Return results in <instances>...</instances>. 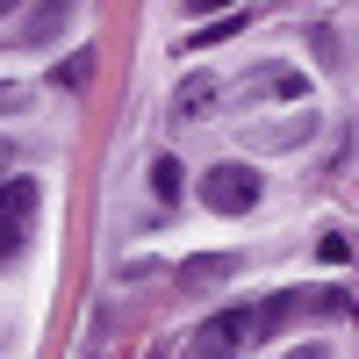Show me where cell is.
Returning <instances> with one entry per match:
<instances>
[{"label":"cell","mask_w":359,"mask_h":359,"mask_svg":"<svg viewBox=\"0 0 359 359\" xmlns=\"http://www.w3.org/2000/svg\"><path fill=\"white\" fill-rule=\"evenodd\" d=\"M201 201L216 208V216H245V208L259 201V172L245 158H223V165H208L201 172Z\"/></svg>","instance_id":"6da1fadb"},{"label":"cell","mask_w":359,"mask_h":359,"mask_svg":"<svg viewBox=\"0 0 359 359\" xmlns=\"http://www.w3.org/2000/svg\"><path fill=\"white\" fill-rule=\"evenodd\" d=\"M252 338H259V309H216L194 331V359H237Z\"/></svg>","instance_id":"7a4b0ae2"},{"label":"cell","mask_w":359,"mask_h":359,"mask_svg":"<svg viewBox=\"0 0 359 359\" xmlns=\"http://www.w3.org/2000/svg\"><path fill=\"white\" fill-rule=\"evenodd\" d=\"M29 216H36V180H0V259L22 252Z\"/></svg>","instance_id":"3957f363"},{"label":"cell","mask_w":359,"mask_h":359,"mask_svg":"<svg viewBox=\"0 0 359 359\" xmlns=\"http://www.w3.org/2000/svg\"><path fill=\"white\" fill-rule=\"evenodd\" d=\"M216 101H223V79H208V72H187L172 86V115H180V123H201Z\"/></svg>","instance_id":"277c9868"},{"label":"cell","mask_w":359,"mask_h":359,"mask_svg":"<svg viewBox=\"0 0 359 359\" xmlns=\"http://www.w3.org/2000/svg\"><path fill=\"white\" fill-rule=\"evenodd\" d=\"M65 15H72V0H36V8L22 15V36H29V43H50V36H57V22H65Z\"/></svg>","instance_id":"5b68a950"},{"label":"cell","mask_w":359,"mask_h":359,"mask_svg":"<svg viewBox=\"0 0 359 359\" xmlns=\"http://www.w3.org/2000/svg\"><path fill=\"white\" fill-rule=\"evenodd\" d=\"M180 172H187L180 158H151V194L158 201H180Z\"/></svg>","instance_id":"8992f818"},{"label":"cell","mask_w":359,"mask_h":359,"mask_svg":"<svg viewBox=\"0 0 359 359\" xmlns=\"http://www.w3.org/2000/svg\"><path fill=\"white\" fill-rule=\"evenodd\" d=\"M223 273H237V259H187L180 266V280H223Z\"/></svg>","instance_id":"52a82bcc"},{"label":"cell","mask_w":359,"mask_h":359,"mask_svg":"<svg viewBox=\"0 0 359 359\" xmlns=\"http://www.w3.org/2000/svg\"><path fill=\"white\" fill-rule=\"evenodd\" d=\"M237 22H245V15H223V22H208V29H194V50H201V43H223V36H237Z\"/></svg>","instance_id":"ba28073f"},{"label":"cell","mask_w":359,"mask_h":359,"mask_svg":"<svg viewBox=\"0 0 359 359\" xmlns=\"http://www.w3.org/2000/svg\"><path fill=\"white\" fill-rule=\"evenodd\" d=\"M316 252H323V266H345V252H352V245H345V237L331 230V237H323V245H316Z\"/></svg>","instance_id":"9c48e42d"},{"label":"cell","mask_w":359,"mask_h":359,"mask_svg":"<svg viewBox=\"0 0 359 359\" xmlns=\"http://www.w3.org/2000/svg\"><path fill=\"white\" fill-rule=\"evenodd\" d=\"M187 15H223V8H237V0H180Z\"/></svg>","instance_id":"30bf717a"},{"label":"cell","mask_w":359,"mask_h":359,"mask_svg":"<svg viewBox=\"0 0 359 359\" xmlns=\"http://www.w3.org/2000/svg\"><path fill=\"white\" fill-rule=\"evenodd\" d=\"M22 165V144H8V137H0V172H15Z\"/></svg>","instance_id":"8fae6325"},{"label":"cell","mask_w":359,"mask_h":359,"mask_svg":"<svg viewBox=\"0 0 359 359\" xmlns=\"http://www.w3.org/2000/svg\"><path fill=\"white\" fill-rule=\"evenodd\" d=\"M0 108H22V86L15 79H0Z\"/></svg>","instance_id":"7c38bea8"},{"label":"cell","mask_w":359,"mask_h":359,"mask_svg":"<svg viewBox=\"0 0 359 359\" xmlns=\"http://www.w3.org/2000/svg\"><path fill=\"white\" fill-rule=\"evenodd\" d=\"M287 359H331V352H323V345H309V352H287Z\"/></svg>","instance_id":"4fadbf2b"},{"label":"cell","mask_w":359,"mask_h":359,"mask_svg":"<svg viewBox=\"0 0 359 359\" xmlns=\"http://www.w3.org/2000/svg\"><path fill=\"white\" fill-rule=\"evenodd\" d=\"M15 8H22V0H0V22H8V15H15Z\"/></svg>","instance_id":"5bb4252c"}]
</instances>
